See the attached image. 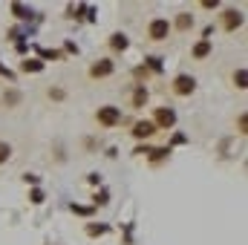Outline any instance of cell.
I'll use <instances>...</instances> for the list:
<instances>
[{"instance_id": "obj_1", "label": "cell", "mask_w": 248, "mask_h": 245, "mask_svg": "<svg viewBox=\"0 0 248 245\" xmlns=\"http://www.w3.org/2000/svg\"><path fill=\"white\" fill-rule=\"evenodd\" d=\"M168 35H170V23H168V17H153L150 23H147V38L150 41H168Z\"/></svg>"}, {"instance_id": "obj_2", "label": "cell", "mask_w": 248, "mask_h": 245, "mask_svg": "<svg viewBox=\"0 0 248 245\" xmlns=\"http://www.w3.org/2000/svg\"><path fill=\"white\" fill-rule=\"evenodd\" d=\"M95 122L101 124V127H116V124L122 122V110H119V107H113V104H104V107H98Z\"/></svg>"}, {"instance_id": "obj_3", "label": "cell", "mask_w": 248, "mask_h": 245, "mask_svg": "<svg viewBox=\"0 0 248 245\" xmlns=\"http://www.w3.org/2000/svg\"><path fill=\"white\" fill-rule=\"evenodd\" d=\"M173 92L182 95V98H185V95H193V92H196V78L187 75V72L176 75V78H173Z\"/></svg>"}, {"instance_id": "obj_4", "label": "cell", "mask_w": 248, "mask_h": 245, "mask_svg": "<svg viewBox=\"0 0 248 245\" xmlns=\"http://www.w3.org/2000/svg\"><path fill=\"white\" fill-rule=\"evenodd\" d=\"M243 20H246V17H243V12H237V9H225V12H222V29H225V32H237V29L243 26Z\"/></svg>"}, {"instance_id": "obj_5", "label": "cell", "mask_w": 248, "mask_h": 245, "mask_svg": "<svg viewBox=\"0 0 248 245\" xmlns=\"http://www.w3.org/2000/svg\"><path fill=\"white\" fill-rule=\"evenodd\" d=\"M153 124H156V130H159V127H162V130H170V127L176 124V113H173L170 107H159L156 116H153Z\"/></svg>"}, {"instance_id": "obj_6", "label": "cell", "mask_w": 248, "mask_h": 245, "mask_svg": "<svg viewBox=\"0 0 248 245\" xmlns=\"http://www.w3.org/2000/svg\"><path fill=\"white\" fill-rule=\"evenodd\" d=\"M113 69H116V66H113L110 58H98V61L90 66V78H110Z\"/></svg>"}, {"instance_id": "obj_7", "label": "cell", "mask_w": 248, "mask_h": 245, "mask_svg": "<svg viewBox=\"0 0 248 245\" xmlns=\"http://www.w3.org/2000/svg\"><path fill=\"white\" fill-rule=\"evenodd\" d=\"M156 136V124L153 122H136L133 124V138H150Z\"/></svg>"}, {"instance_id": "obj_8", "label": "cell", "mask_w": 248, "mask_h": 245, "mask_svg": "<svg viewBox=\"0 0 248 245\" xmlns=\"http://www.w3.org/2000/svg\"><path fill=\"white\" fill-rule=\"evenodd\" d=\"M127 46H130V41H127V35H124V32H113V35H110V49L124 52Z\"/></svg>"}, {"instance_id": "obj_9", "label": "cell", "mask_w": 248, "mask_h": 245, "mask_svg": "<svg viewBox=\"0 0 248 245\" xmlns=\"http://www.w3.org/2000/svg\"><path fill=\"white\" fill-rule=\"evenodd\" d=\"M208 55H211V41H208V38H202V41L193 46V58H196V61H202V58H208Z\"/></svg>"}, {"instance_id": "obj_10", "label": "cell", "mask_w": 248, "mask_h": 245, "mask_svg": "<svg viewBox=\"0 0 248 245\" xmlns=\"http://www.w3.org/2000/svg\"><path fill=\"white\" fill-rule=\"evenodd\" d=\"M173 26H176L179 32H187V29H193V15H187V12H179Z\"/></svg>"}, {"instance_id": "obj_11", "label": "cell", "mask_w": 248, "mask_h": 245, "mask_svg": "<svg viewBox=\"0 0 248 245\" xmlns=\"http://www.w3.org/2000/svg\"><path fill=\"white\" fill-rule=\"evenodd\" d=\"M144 104H147V90H144V84H139L133 90V107H144Z\"/></svg>"}, {"instance_id": "obj_12", "label": "cell", "mask_w": 248, "mask_h": 245, "mask_svg": "<svg viewBox=\"0 0 248 245\" xmlns=\"http://www.w3.org/2000/svg\"><path fill=\"white\" fill-rule=\"evenodd\" d=\"M20 69H23V72H41V69H44V61H38V58H26V61H20Z\"/></svg>"}, {"instance_id": "obj_13", "label": "cell", "mask_w": 248, "mask_h": 245, "mask_svg": "<svg viewBox=\"0 0 248 245\" xmlns=\"http://www.w3.org/2000/svg\"><path fill=\"white\" fill-rule=\"evenodd\" d=\"M3 104H6V107H17V104H20V92H17V90H6V92H3Z\"/></svg>"}, {"instance_id": "obj_14", "label": "cell", "mask_w": 248, "mask_h": 245, "mask_svg": "<svg viewBox=\"0 0 248 245\" xmlns=\"http://www.w3.org/2000/svg\"><path fill=\"white\" fill-rule=\"evenodd\" d=\"M12 12H15V17H20V20L32 17V9H26L23 3H12Z\"/></svg>"}, {"instance_id": "obj_15", "label": "cell", "mask_w": 248, "mask_h": 245, "mask_svg": "<svg viewBox=\"0 0 248 245\" xmlns=\"http://www.w3.org/2000/svg\"><path fill=\"white\" fill-rule=\"evenodd\" d=\"M246 81H248V72L243 69V66H240V69L234 72V84H237V90H246V87H248Z\"/></svg>"}, {"instance_id": "obj_16", "label": "cell", "mask_w": 248, "mask_h": 245, "mask_svg": "<svg viewBox=\"0 0 248 245\" xmlns=\"http://www.w3.org/2000/svg\"><path fill=\"white\" fill-rule=\"evenodd\" d=\"M12 159V144L9 141H0V165H6Z\"/></svg>"}, {"instance_id": "obj_17", "label": "cell", "mask_w": 248, "mask_h": 245, "mask_svg": "<svg viewBox=\"0 0 248 245\" xmlns=\"http://www.w3.org/2000/svg\"><path fill=\"white\" fill-rule=\"evenodd\" d=\"M87 234L90 237H101V234H107V225H87Z\"/></svg>"}, {"instance_id": "obj_18", "label": "cell", "mask_w": 248, "mask_h": 245, "mask_svg": "<svg viewBox=\"0 0 248 245\" xmlns=\"http://www.w3.org/2000/svg\"><path fill=\"white\" fill-rule=\"evenodd\" d=\"M63 95H66V92H63L61 87H49V98H52V101H63Z\"/></svg>"}, {"instance_id": "obj_19", "label": "cell", "mask_w": 248, "mask_h": 245, "mask_svg": "<svg viewBox=\"0 0 248 245\" xmlns=\"http://www.w3.org/2000/svg\"><path fill=\"white\" fill-rule=\"evenodd\" d=\"M147 66H150L153 72H159V69H162V58H156V55H153V58H147Z\"/></svg>"}, {"instance_id": "obj_20", "label": "cell", "mask_w": 248, "mask_h": 245, "mask_svg": "<svg viewBox=\"0 0 248 245\" xmlns=\"http://www.w3.org/2000/svg\"><path fill=\"white\" fill-rule=\"evenodd\" d=\"M29 199H32L35 205H41V202H44V190H38V187H35V190L29 193Z\"/></svg>"}, {"instance_id": "obj_21", "label": "cell", "mask_w": 248, "mask_h": 245, "mask_svg": "<svg viewBox=\"0 0 248 245\" xmlns=\"http://www.w3.org/2000/svg\"><path fill=\"white\" fill-rule=\"evenodd\" d=\"M237 127H240V133H246V127H248V116H246V113H240V119H237Z\"/></svg>"}, {"instance_id": "obj_22", "label": "cell", "mask_w": 248, "mask_h": 245, "mask_svg": "<svg viewBox=\"0 0 248 245\" xmlns=\"http://www.w3.org/2000/svg\"><path fill=\"white\" fill-rule=\"evenodd\" d=\"M72 211H75V214H81V216H87V214H90V208H84V205H72Z\"/></svg>"}, {"instance_id": "obj_23", "label": "cell", "mask_w": 248, "mask_h": 245, "mask_svg": "<svg viewBox=\"0 0 248 245\" xmlns=\"http://www.w3.org/2000/svg\"><path fill=\"white\" fill-rule=\"evenodd\" d=\"M217 6H219L217 0H202V9H217Z\"/></svg>"}]
</instances>
